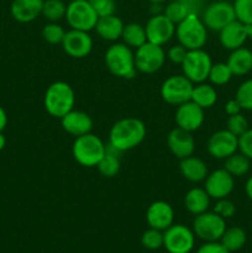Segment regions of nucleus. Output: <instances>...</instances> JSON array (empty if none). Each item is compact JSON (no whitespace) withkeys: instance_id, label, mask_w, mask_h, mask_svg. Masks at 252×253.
I'll return each mask as SVG.
<instances>
[{"instance_id":"obj_12","label":"nucleus","mask_w":252,"mask_h":253,"mask_svg":"<svg viewBox=\"0 0 252 253\" xmlns=\"http://www.w3.org/2000/svg\"><path fill=\"white\" fill-rule=\"evenodd\" d=\"M166 62V52L162 46L146 42L136 48L135 66L141 73L152 74L160 71Z\"/></svg>"},{"instance_id":"obj_31","label":"nucleus","mask_w":252,"mask_h":253,"mask_svg":"<svg viewBox=\"0 0 252 253\" xmlns=\"http://www.w3.org/2000/svg\"><path fill=\"white\" fill-rule=\"evenodd\" d=\"M225 169L234 178L244 177L250 172L251 168V160L244 156L242 153H234L225 160Z\"/></svg>"},{"instance_id":"obj_36","label":"nucleus","mask_w":252,"mask_h":253,"mask_svg":"<svg viewBox=\"0 0 252 253\" xmlns=\"http://www.w3.org/2000/svg\"><path fill=\"white\" fill-rule=\"evenodd\" d=\"M235 99L239 101L242 110L252 111V79H247L240 84Z\"/></svg>"},{"instance_id":"obj_18","label":"nucleus","mask_w":252,"mask_h":253,"mask_svg":"<svg viewBox=\"0 0 252 253\" xmlns=\"http://www.w3.org/2000/svg\"><path fill=\"white\" fill-rule=\"evenodd\" d=\"M146 221L152 229L165 231L174 221V210L172 205L163 200H156L146 211Z\"/></svg>"},{"instance_id":"obj_29","label":"nucleus","mask_w":252,"mask_h":253,"mask_svg":"<svg viewBox=\"0 0 252 253\" xmlns=\"http://www.w3.org/2000/svg\"><path fill=\"white\" fill-rule=\"evenodd\" d=\"M121 40L130 48H138L147 42L145 26L136 24V22H130V24L125 25L123 35H121Z\"/></svg>"},{"instance_id":"obj_2","label":"nucleus","mask_w":252,"mask_h":253,"mask_svg":"<svg viewBox=\"0 0 252 253\" xmlns=\"http://www.w3.org/2000/svg\"><path fill=\"white\" fill-rule=\"evenodd\" d=\"M76 94L73 88L66 82H54L47 88L43 96V106L47 113L56 119H62L73 110Z\"/></svg>"},{"instance_id":"obj_50","label":"nucleus","mask_w":252,"mask_h":253,"mask_svg":"<svg viewBox=\"0 0 252 253\" xmlns=\"http://www.w3.org/2000/svg\"><path fill=\"white\" fill-rule=\"evenodd\" d=\"M246 31H247V39L252 41V24L246 25Z\"/></svg>"},{"instance_id":"obj_33","label":"nucleus","mask_w":252,"mask_h":253,"mask_svg":"<svg viewBox=\"0 0 252 253\" xmlns=\"http://www.w3.org/2000/svg\"><path fill=\"white\" fill-rule=\"evenodd\" d=\"M232 77H234V74H232L229 66L224 62H219V63H212L208 79L214 85H225L231 81Z\"/></svg>"},{"instance_id":"obj_47","label":"nucleus","mask_w":252,"mask_h":253,"mask_svg":"<svg viewBox=\"0 0 252 253\" xmlns=\"http://www.w3.org/2000/svg\"><path fill=\"white\" fill-rule=\"evenodd\" d=\"M7 125V114L5 111V109L0 105V132L5 130Z\"/></svg>"},{"instance_id":"obj_17","label":"nucleus","mask_w":252,"mask_h":253,"mask_svg":"<svg viewBox=\"0 0 252 253\" xmlns=\"http://www.w3.org/2000/svg\"><path fill=\"white\" fill-rule=\"evenodd\" d=\"M204 109L200 108L192 100L178 105L175 110L174 120L177 127L189 131V132L199 130L204 123Z\"/></svg>"},{"instance_id":"obj_25","label":"nucleus","mask_w":252,"mask_h":253,"mask_svg":"<svg viewBox=\"0 0 252 253\" xmlns=\"http://www.w3.org/2000/svg\"><path fill=\"white\" fill-rule=\"evenodd\" d=\"M226 64L234 76H246L252 71V51L244 46L234 49L229 54Z\"/></svg>"},{"instance_id":"obj_24","label":"nucleus","mask_w":252,"mask_h":253,"mask_svg":"<svg viewBox=\"0 0 252 253\" xmlns=\"http://www.w3.org/2000/svg\"><path fill=\"white\" fill-rule=\"evenodd\" d=\"M179 170L180 174L192 183L204 182L205 178L209 174L208 173L207 163L193 155L180 160Z\"/></svg>"},{"instance_id":"obj_41","label":"nucleus","mask_w":252,"mask_h":253,"mask_svg":"<svg viewBox=\"0 0 252 253\" xmlns=\"http://www.w3.org/2000/svg\"><path fill=\"white\" fill-rule=\"evenodd\" d=\"M212 211L226 220L229 217L234 216L235 212H236V207H235V204L231 200H229L227 198H224V199L217 200Z\"/></svg>"},{"instance_id":"obj_43","label":"nucleus","mask_w":252,"mask_h":253,"mask_svg":"<svg viewBox=\"0 0 252 253\" xmlns=\"http://www.w3.org/2000/svg\"><path fill=\"white\" fill-rule=\"evenodd\" d=\"M188 49L183 47L182 44L178 43L175 46H172L167 52V58L169 59L172 63L174 64H182L184 61L185 56H187Z\"/></svg>"},{"instance_id":"obj_11","label":"nucleus","mask_w":252,"mask_h":253,"mask_svg":"<svg viewBox=\"0 0 252 253\" xmlns=\"http://www.w3.org/2000/svg\"><path fill=\"white\" fill-rule=\"evenodd\" d=\"M194 244V232L185 225L173 224L163 231V247L168 253H190Z\"/></svg>"},{"instance_id":"obj_39","label":"nucleus","mask_w":252,"mask_h":253,"mask_svg":"<svg viewBox=\"0 0 252 253\" xmlns=\"http://www.w3.org/2000/svg\"><path fill=\"white\" fill-rule=\"evenodd\" d=\"M249 128V121L241 113L229 116L226 121V130H229L230 132L234 133L237 137L241 136L244 132H246Z\"/></svg>"},{"instance_id":"obj_5","label":"nucleus","mask_w":252,"mask_h":253,"mask_svg":"<svg viewBox=\"0 0 252 253\" xmlns=\"http://www.w3.org/2000/svg\"><path fill=\"white\" fill-rule=\"evenodd\" d=\"M106 152V145L99 136L89 132L79 136L72 146L73 158L83 167H96Z\"/></svg>"},{"instance_id":"obj_20","label":"nucleus","mask_w":252,"mask_h":253,"mask_svg":"<svg viewBox=\"0 0 252 253\" xmlns=\"http://www.w3.org/2000/svg\"><path fill=\"white\" fill-rule=\"evenodd\" d=\"M62 128L74 137L86 135L93 130V120L82 110H71L61 119Z\"/></svg>"},{"instance_id":"obj_9","label":"nucleus","mask_w":252,"mask_h":253,"mask_svg":"<svg viewBox=\"0 0 252 253\" xmlns=\"http://www.w3.org/2000/svg\"><path fill=\"white\" fill-rule=\"evenodd\" d=\"M194 84L183 74L170 76L161 85V98L169 105L178 106L192 99Z\"/></svg>"},{"instance_id":"obj_32","label":"nucleus","mask_w":252,"mask_h":253,"mask_svg":"<svg viewBox=\"0 0 252 253\" xmlns=\"http://www.w3.org/2000/svg\"><path fill=\"white\" fill-rule=\"evenodd\" d=\"M67 5L63 0H43L41 15L49 22H57L66 17Z\"/></svg>"},{"instance_id":"obj_16","label":"nucleus","mask_w":252,"mask_h":253,"mask_svg":"<svg viewBox=\"0 0 252 253\" xmlns=\"http://www.w3.org/2000/svg\"><path fill=\"white\" fill-rule=\"evenodd\" d=\"M204 182V189L209 197L215 200L229 197L235 187V178L225 168L209 173Z\"/></svg>"},{"instance_id":"obj_3","label":"nucleus","mask_w":252,"mask_h":253,"mask_svg":"<svg viewBox=\"0 0 252 253\" xmlns=\"http://www.w3.org/2000/svg\"><path fill=\"white\" fill-rule=\"evenodd\" d=\"M106 68L113 76L124 79H132L136 76L135 53L125 43H114L106 49L105 56Z\"/></svg>"},{"instance_id":"obj_10","label":"nucleus","mask_w":252,"mask_h":253,"mask_svg":"<svg viewBox=\"0 0 252 253\" xmlns=\"http://www.w3.org/2000/svg\"><path fill=\"white\" fill-rule=\"evenodd\" d=\"M192 230L195 236L204 242L220 241L226 230V222L224 217L214 211H205L195 216Z\"/></svg>"},{"instance_id":"obj_7","label":"nucleus","mask_w":252,"mask_h":253,"mask_svg":"<svg viewBox=\"0 0 252 253\" xmlns=\"http://www.w3.org/2000/svg\"><path fill=\"white\" fill-rule=\"evenodd\" d=\"M211 66V57L203 48L188 51L184 61L180 64L183 76L187 77L193 84L204 83L209 77Z\"/></svg>"},{"instance_id":"obj_19","label":"nucleus","mask_w":252,"mask_h":253,"mask_svg":"<svg viewBox=\"0 0 252 253\" xmlns=\"http://www.w3.org/2000/svg\"><path fill=\"white\" fill-rule=\"evenodd\" d=\"M167 143L170 152L179 160L189 157L194 153L195 140L192 136V132L183 130L180 127L173 128L168 133Z\"/></svg>"},{"instance_id":"obj_26","label":"nucleus","mask_w":252,"mask_h":253,"mask_svg":"<svg viewBox=\"0 0 252 253\" xmlns=\"http://www.w3.org/2000/svg\"><path fill=\"white\" fill-rule=\"evenodd\" d=\"M210 199L211 198L209 197V194H208L204 188H192L190 190H188L184 197V207L190 214L197 216V215L208 211Z\"/></svg>"},{"instance_id":"obj_23","label":"nucleus","mask_w":252,"mask_h":253,"mask_svg":"<svg viewBox=\"0 0 252 253\" xmlns=\"http://www.w3.org/2000/svg\"><path fill=\"white\" fill-rule=\"evenodd\" d=\"M124 26H125V24L123 22V20L114 14L109 15V16L99 17L94 30L99 35V37H101L105 41L115 42L119 39H121Z\"/></svg>"},{"instance_id":"obj_40","label":"nucleus","mask_w":252,"mask_h":253,"mask_svg":"<svg viewBox=\"0 0 252 253\" xmlns=\"http://www.w3.org/2000/svg\"><path fill=\"white\" fill-rule=\"evenodd\" d=\"M99 17L114 15L116 11L115 0H89Z\"/></svg>"},{"instance_id":"obj_34","label":"nucleus","mask_w":252,"mask_h":253,"mask_svg":"<svg viewBox=\"0 0 252 253\" xmlns=\"http://www.w3.org/2000/svg\"><path fill=\"white\" fill-rule=\"evenodd\" d=\"M163 14L168 17L172 22H174L175 25L179 24L182 20H184L188 15H190L192 12L189 11L187 5L184 4L180 0H173V1L168 2L166 5L165 10H163Z\"/></svg>"},{"instance_id":"obj_4","label":"nucleus","mask_w":252,"mask_h":253,"mask_svg":"<svg viewBox=\"0 0 252 253\" xmlns=\"http://www.w3.org/2000/svg\"><path fill=\"white\" fill-rule=\"evenodd\" d=\"M175 37L188 51L203 48L208 41V29L200 15L190 14L175 25Z\"/></svg>"},{"instance_id":"obj_42","label":"nucleus","mask_w":252,"mask_h":253,"mask_svg":"<svg viewBox=\"0 0 252 253\" xmlns=\"http://www.w3.org/2000/svg\"><path fill=\"white\" fill-rule=\"evenodd\" d=\"M239 151L249 160L252 161V128L239 136Z\"/></svg>"},{"instance_id":"obj_22","label":"nucleus","mask_w":252,"mask_h":253,"mask_svg":"<svg viewBox=\"0 0 252 253\" xmlns=\"http://www.w3.org/2000/svg\"><path fill=\"white\" fill-rule=\"evenodd\" d=\"M42 5L43 0H12L10 11L16 21L29 24L41 15Z\"/></svg>"},{"instance_id":"obj_6","label":"nucleus","mask_w":252,"mask_h":253,"mask_svg":"<svg viewBox=\"0 0 252 253\" xmlns=\"http://www.w3.org/2000/svg\"><path fill=\"white\" fill-rule=\"evenodd\" d=\"M98 19L89 0H72L67 5L66 20L71 29L89 32L95 29Z\"/></svg>"},{"instance_id":"obj_30","label":"nucleus","mask_w":252,"mask_h":253,"mask_svg":"<svg viewBox=\"0 0 252 253\" xmlns=\"http://www.w3.org/2000/svg\"><path fill=\"white\" fill-rule=\"evenodd\" d=\"M247 241V235L242 227L239 226H232L230 229L225 230L224 235L220 239V242L225 246L230 253L236 252L241 250L245 246Z\"/></svg>"},{"instance_id":"obj_38","label":"nucleus","mask_w":252,"mask_h":253,"mask_svg":"<svg viewBox=\"0 0 252 253\" xmlns=\"http://www.w3.org/2000/svg\"><path fill=\"white\" fill-rule=\"evenodd\" d=\"M232 5L237 21L244 25L252 24V0H235Z\"/></svg>"},{"instance_id":"obj_44","label":"nucleus","mask_w":252,"mask_h":253,"mask_svg":"<svg viewBox=\"0 0 252 253\" xmlns=\"http://www.w3.org/2000/svg\"><path fill=\"white\" fill-rule=\"evenodd\" d=\"M197 253H230L225 249L224 245L219 241L204 242V245L198 249Z\"/></svg>"},{"instance_id":"obj_1","label":"nucleus","mask_w":252,"mask_h":253,"mask_svg":"<svg viewBox=\"0 0 252 253\" xmlns=\"http://www.w3.org/2000/svg\"><path fill=\"white\" fill-rule=\"evenodd\" d=\"M147 128L145 123L137 118H124L116 121L109 132V143L119 152H125L137 147L145 140Z\"/></svg>"},{"instance_id":"obj_51","label":"nucleus","mask_w":252,"mask_h":253,"mask_svg":"<svg viewBox=\"0 0 252 253\" xmlns=\"http://www.w3.org/2000/svg\"><path fill=\"white\" fill-rule=\"evenodd\" d=\"M150 2H156V4H162V2H165L166 0H148Z\"/></svg>"},{"instance_id":"obj_46","label":"nucleus","mask_w":252,"mask_h":253,"mask_svg":"<svg viewBox=\"0 0 252 253\" xmlns=\"http://www.w3.org/2000/svg\"><path fill=\"white\" fill-rule=\"evenodd\" d=\"M241 110H242V108L240 106L239 101H237L235 98L230 99V100L225 104V113H226L229 116L241 113Z\"/></svg>"},{"instance_id":"obj_35","label":"nucleus","mask_w":252,"mask_h":253,"mask_svg":"<svg viewBox=\"0 0 252 253\" xmlns=\"http://www.w3.org/2000/svg\"><path fill=\"white\" fill-rule=\"evenodd\" d=\"M64 35H66V31L57 22H48L42 29V37L49 44H61Z\"/></svg>"},{"instance_id":"obj_37","label":"nucleus","mask_w":252,"mask_h":253,"mask_svg":"<svg viewBox=\"0 0 252 253\" xmlns=\"http://www.w3.org/2000/svg\"><path fill=\"white\" fill-rule=\"evenodd\" d=\"M141 244L147 250H158L163 247V231L150 227L141 236Z\"/></svg>"},{"instance_id":"obj_27","label":"nucleus","mask_w":252,"mask_h":253,"mask_svg":"<svg viewBox=\"0 0 252 253\" xmlns=\"http://www.w3.org/2000/svg\"><path fill=\"white\" fill-rule=\"evenodd\" d=\"M120 152L116 151L115 148L111 147L110 145L106 146V152L104 157L101 158L100 162L98 163L96 168H98L99 173L103 177L113 178L120 172V158H119Z\"/></svg>"},{"instance_id":"obj_13","label":"nucleus","mask_w":252,"mask_h":253,"mask_svg":"<svg viewBox=\"0 0 252 253\" xmlns=\"http://www.w3.org/2000/svg\"><path fill=\"white\" fill-rule=\"evenodd\" d=\"M208 152L216 160H226L239 151V137L229 130H219L208 140Z\"/></svg>"},{"instance_id":"obj_48","label":"nucleus","mask_w":252,"mask_h":253,"mask_svg":"<svg viewBox=\"0 0 252 253\" xmlns=\"http://www.w3.org/2000/svg\"><path fill=\"white\" fill-rule=\"evenodd\" d=\"M245 193H246L247 198L252 202V175L247 179L246 184H245Z\"/></svg>"},{"instance_id":"obj_45","label":"nucleus","mask_w":252,"mask_h":253,"mask_svg":"<svg viewBox=\"0 0 252 253\" xmlns=\"http://www.w3.org/2000/svg\"><path fill=\"white\" fill-rule=\"evenodd\" d=\"M188 6L192 14L200 15L203 11V0H180Z\"/></svg>"},{"instance_id":"obj_14","label":"nucleus","mask_w":252,"mask_h":253,"mask_svg":"<svg viewBox=\"0 0 252 253\" xmlns=\"http://www.w3.org/2000/svg\"><path fill=\"white\" fill-rule=\"evenodd\" d=\"M147 41L163 46L174 37L175 24L170 21L165 14L152 15L145 26Z\"/></svg>"},{"instance_id":"obj_21","label":"nucleus","mask_w":252,"mask_h":253,"mask_svg":"<svg viewBox=\"0 0 252 253\" xmlns=\"http://www.w3.org/2000/svg\"><path fill=\"white\" fill-rule=\"evenodd\" d=\"M247 40L249 39H247L246 25L237 21V20L230 22L229 25H226L224 29L219 31L220 43L224 48L229 49V51H234V49L242 47Z\"/></svg>"},{"instance_id":"obj_49","label":"nucleus","mask_w":252,"mask_h":253,"mask_svg":"<svg viewBox=\"0 0 252 253\" xmlns=\"http://www.w3.org/2000/svg\"><path fill=\"white\" fill-rule=\"evenodd\" d=\"M6 146V138H5L4 133L0 132V151H2Z\"/></svg>"},{"instance_id":"obj_15","label":"nucleus","mask_w":252,"mask_h":253,"mask_svg":"<svg viewBox=\"0 0 252 253\" xmlns=\"http://www.w3.org/2000/svg\"><path fill=\"white\" fill-rule=\"evenodd\" d=\"M61 44L63 51L72 58H84L93 49V39L89 32L71 29L66 31Z\"/></svg>"},{"instance_id":"obj_28","label":"nucleus","mask_w":252,"mask_h":253,"mask_svg":"<svg viewBox=\"0 0 252 253\" xmlns=\"http://www.w3.org/2000/svg\"><path fill=\"white\" fill-rule=\"evenodd\" d=\"M190 100L194 101L197 105H199L200 108L205 110V109H209L215 105V103L217 101V93L214 86L210 85V84H195Z\"/></svg>"},{"instance_id":"obj_8","label":"nucleus","mask_w":252,"mask_h":253,"mask_svg":"<svg viewBox=\"0 0 252 253\" xmlns=\"http://www.w3.org/2000/svg\"><path fill=\"white\" fill-rule=\"evenodd\" d=\"M200 17L208 30L217 32L230 22L236 20L234 5L226 0H216V1L210 2L203 9Z\"/></svg>"}]
</instances>
